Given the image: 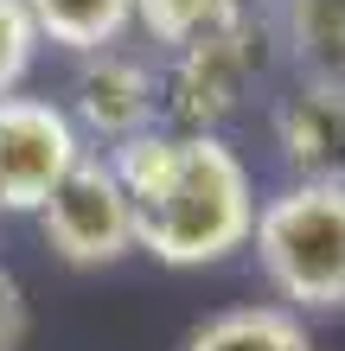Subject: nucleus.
<instances>
[{"label":"nucleus","mask_w":345,"mask_h":351,"mask_svg":"<svg viewBox=\"0 0 345 351\" xmlns=\"http://www.w3.org/2000/svg\"><path fill=\"white\" fill-rule=\"evenodd\" d=\"M32 58H38V26H32L26 0H0V96L19 90Z\"/></svg>","instance_id":"obj_12"},{"label":"nucleus","mask_w":345,"mask_h":351,"mask_svg":"<svg viewBox=\"0 0 345 351\" xmlns=\"http://www.w3.org/2000/svg\"><path fill=\"white\" fill-rule=\"evenodd\" d=\"M256 262L281 306L333 313L345 306V185H281L256 204Z\"/></svg>","instance_id":"obj_2"},{"label":"nucleus","mask_w":345,"mask_h":351,"mask_svg":"<svg viewBox=\"0 0 345 351\" xmlns=\"http://www.w3.org/2000/svg\"><path fill=\"white\" fill-rule=\"evenodd\" d=\"M269 7L275 0H134V26L147 32L154 45L186 51L198 38L224 32V26H237V19H250V13H269Z\"/></svg>","instance_id":"obj_11"},{"label":"nucleus","mask_w":345,"mask_h":351,"mask_svg":"<svg viewBox=\"0 0 345 351\" xmlns=\"http://www.w3.org/2000/svg\"><path fill=\"white\" fill-rule=\"evenodd\" d=\"M26 339V300H19V281L0 268V351H19Z\"/></svg>","instance_id":"obj_13"},{"label":"nucleus","mask_w":345,"mask_h":351,"mask_svg":"<svg viewBox=\"0 0 345 351\" xmlns=\"http://www.w3.org/2000/svg\"><path fill=\"white\" fill-rule=\"evenodd\" d=\"M38 45H64L77 58L121 45V32L134 26V0H26Z\"/></svg>","instance_id":"obj_9"},{"label":"nucleus","mask_w":345,"mask_h":351,"mask_svg":"<svg viewBox=\"0 0 345 351\" xmlns=\"http://www.w3.org/2000/svg\"><path fill=\"white\" fill-rule=\"evenodd\" d=\"M77 134L84 141H103V147H128V141L154 134L160 115H167V90H160V71L134 51H90L77 58V77H71V109Z\"/></svg>","instance_id":"obj_6"},{"label":"nucleus","mask_w":345,"mask_h":351,"mask_svg":"<svg viewBox=\"0 0 345 351\" xmlns=\"http://www.w3.org/2000/svg\"><path fill=\"white\" fill-rule=\"evenodd\" d=\"M77 121L45 96H0V211H45V198L84 160Z\"/></svg>","instance_id":"obj_5"},{"label":"nucleus","mask_w":345,"mask_h":351,"mask_svg":"<svg viewBox=\"0 0 345 351\" xmlns=\"http://www.w3.org/2000/svg\"><path fill=\"white\" fill-rule=\"evenodd\" d=\"M269 45H275V19L250 13V19H237V26L198 38L186 51H173V64L160 71L173 128L179 134H217L243 102H250V90L262 84Z\"/></svg>","instance_id":"obj_3"},{"label":"nucleus","mask_w":345,"mask_h":351,"mask_svg":"<svg viewBox=\"0 0 345 351\" xmlns=\"http://www.w3.org/2000/svg\"><path fill=\"white\" fill-rule=\"evenodd\" d=\"M269 19L300 77H345V0H275Z\"/></svg>","instance_id":"obj_8"},{"label":"nucleus","mask_w":345,"mask_h":351,"mask_svg":"<svg viewBox=\"0 0 345 351\" xmlns=\"http://www.w3.org/2000/svg\"><path fill=\"white\" fill-rule=\"evenodd\" d=\"M275 147L294 179L345 185V77H300L275 102Z\"/></svg>","instance_id":"obj_7"},{"label":"nucleus","mask_w":345,"mask_h":351,"mask_svg":"<svg viewBox=\"0 0 345 351\" xmlns=\"http://www.w3.org/2000/svg\"><path fill=\"white\" fill-rule=\"evenodd\" d=\"M109 167L134 204V243L167 268L224 262L256 230L250 167L217 134L154 128L128 147H115Z\"/></svg>","instance_id":"obj_1"},{"label":"nucleus","mask_w":345,"mask_h":351,"mask_svg":"<svg viewBox=\"0 0 345 351\" xmlns=\"http://www.w3.org/2000/svg\"><path fill=\"white\" fill-rule=\"evenodd\" d=\"M186 351H313V339L294 306H230L198 326Z\"/></svg>","instance_id":"obj_10"},{"label":"nucleus","mask_w":345,"mask_h":351,"mask_svg":"<svg viewBox=\"0 0 345 351\" xmlns=\"http://www.w3.org/2000/svg\"><path fill=\"white\" fill-rule=\"evenodd\" d=\"M38 230H45V243L71 268H109L128 250H141L134 243V204H128V192H121V179L103 154H84L64 173V185L38 211Z\"/></svg>","instance_id":"obj_4"}]
</instances>
